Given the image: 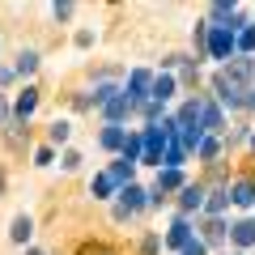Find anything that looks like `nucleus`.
Wrapping results in <instances>:
<instances>
[{
  "mask_svg": "<svg viewBox=\"0 0 255 255\" xmlns=\"http://www.w3.org/2000/svg\"><path fill=\"white\" fill-rule=\"evenodd\" d=\"M221 153V140L217 136H204V145H200V157H217Z\"/></svg>",
  "mask_w": 255,
  "mask_h": 255,
  "instance_id": "26",
  "label": "nucleus"
},
{
  "mask_svg": "<svg viewBox=\"0 0 255 255\" xmlns=\"http://www.w3.org/2000/svg\"><path fill=\"white\" fill-rule=\"evenodd\" d=\"M102 115H107V124H124V119L132 115V102H128L124 94H115V98H111L107 107H102Z\"/></svg>",
  "mask_w": 255,
  "mask_h": 255,
  "instance_id": "8",
  "label": "nucleus"
},
{
  "mask_svg": "<svg viewBox=\"0 0 255 255\" xmlns=\"http://www.w3.org/2000/svg\"><path fill=\"white\" fill-rule=\"evenodd\" d=\"M132 170H136V166H132V162H124V157H119V162H115V166H111V170H107V174H111V179H115V183H119V187H128V183H132Z\"/></svg>",
  "mask_w": 255,
  "mask_h": 255,
  "instance_id": "18",
  "label": "nucleus"
},
{
  "mask_svg": "<svg viewBox=\"0 0 255 255\" xmlns=\"http://www.w3.org/2000/svg\"><path fill=\"white\" fill-rule=\"evenodd\" d=\"M251 149H255V136H251Z\"/></svg>",
  "mask_w": 255,
  "mask_h": 255,
  "instance_id": "36",
  "label": "nucleus"
},
{
  "mask_svg": "<svg viewBox=\"0 0 255 255\" xmlns=\"http://www.w3.org/2000/svg\"><path fill=\"white\" fill-rule=\"evenodd\" d=\"M145 115L157 124V115H162V102H153V98H149V102H145Z\"/></svg>",
  "mask_w": 255,
  "mask_h": 255,
  "instance_id": "29",
  "label": "nucleus"
},
{
  "mask_svg": "<svg viewBox=\"0 0 255 255\" xmlns=\"http://www.w3.org/2000/svg\"><path fill=\"white\" fill-rule=\"evenodd\" d=\"M34 107H38V90H30V85H26V94L17 98L13 115H17V119H30V115H34Z\"/></svg>",
  "mask_w": 255,
  "mask_h": 255,
  "instance_id": "14",
  "label": "nucleus"
},
{
  "mask_svg": "<svg viewBox=\"0 0 255 255\" xmlns=\"http://www.w3.org/2000/svg\"><path fill=\"white\" fill-rule=\"evenodd\" d=\"M124 140H128V132L119 124H107V132H102V149H119L124 153Z\"/></svg>",
  "mask_w": 255,
  "mask_h": 255,
  "instance_id": "16",
  "label": "nucleus"
},
{
  "mask_svg": "<svg viewBox=\"0 0 255 255\" xmlns=\"http://www.w3.org/2000/svg\"><path fill=\"white\" fill-rule=\"evenodd\" d=\"M4 115H9V107H4V94H0V124H4Z\"/></svg>",
  "mask_w": 255,
  "mask_h": 255,
  "instance_id": "33",
  "label": "nucleus"
},
{
  "mask_svg": "<svg viewBox=\"0 0 255 255\" xmlns=\"http://www.w3.org/2000/svg\"><path fill=\"white\" fill-rule=\"evenodd\" d=\"M115 187H119V183L111 179V174H98V179H94V187H90V191H94V196H98V200H107V196H111V191H115Z\"/></svg>",
  "mask_w": 255,
  "mask_h": 255,
  "instance_id": "22",
  "label": "nucleus"
},
{
  "mask_svg": "<svg viewBox=\"0 0 255 255\" xmlns=\"http://www.w3.org/2000/svg\"><path fill=\"white\" fill-rule=\"evenodd\" d=\"M221 73H226L230 81L247 85V81H251V77H255V60H251V55H234V60H230L226 68H221Z\"/></svg>",
  "mask_w": 255,
  "mask_h": 255,
  "instance_id": "5",
  "label": "nucleus"
},
{
  "mask_svg": "<svg viewBox=\"0 0 255 255\" xmlns=\"http://www.w3.org/2000/svg\"><path fill=\"white\" fill-rule=\"evenodd\" d=\"M34 68H38V51H21L17 55V73L26 77V73H34Z\"/></svg>",
  "mask_w": 255,
  "mask_h": 255,
  "instance_id": "23",
  "label": "nucleus"
},
{
  "mask_svg": "<svg viewBox=\"0 0 255 255\" xmlns=\"http://www.w3.org/2000/svg\"><path fill=\"white\" fill-rule=\"evenodd\" d=\"M140 157H145V140H140L136 132H128V140H124V162H132V166H136Z\"/></svg>",
  "mask_w": 255,
  "mask_h": 255,
  "instance_id": "15",
  "label": "nucleus"
},
{
  "mask_svg": "<svg viewBox=\"0 0 255 255\" xmlns=\"http://www.w3.org/2000/svg\"><path fill=\"white\" fill-rule=\"evenodd\" d=\"M179 200H183V209H200V204H204V187H200V183H183V196H179Z\"/></svg>",
  "mask_w": 255,
  "mask_h": 255,
  "instance_id": "13",
  "label": "nucleus"
},
{
  "mask_svg": "<svg viewBox=\"0 0 255 255\" xmlns=\"http://www.w3.org/2000/svg\"><path fill=\"white\" fill-rule=\"evenodd\" d=\"M26 255H43V251H26Z\"/></svg>",
  "mask_w": 255,
  "mask_h": 255,
  "instance_id": "35",
  "label": "nucleus"
},
{
  "mask_svg": "<svg viewBox=\"0 0 255 255\" xmlns=\"http://www.w3.org/2000/svg\"><path fill=\"white\" fill-rule=\"evenodd\" d=\"M234 43H238V55H251V51H255V26L238 30V34H234Z\"/></svg>",
  "mask_w": 255,
  "mask_h": 255,
  "instance_id": "21",
  "label": "nucleus"
},
{
  "mask_svg": "<svg viewBox=\"0 0 255 255\" xmlns=\"http://www.w3.org/2000/svg\"><path fill=\"white\" fill-rule=\"evenodd\" d=\"M221 124H226V119H221V107H213V102H204V111H200V132H204V128H209V132H217Z\"/></svg>",
  "mask_w": 255,
  "mask_h": 255,
  "instance_id": "17",
  "label": "nucleus"
},
{
  "mask_svg": "<svg viewBox=\"0 0 255 255\" xmlns=\"http://www.w3.org/2000/svg\"><path fill=\"white\" fill-rule=\"evenodd\" d=\"M153 102H166V98H174V77L170 73H157L153 77V94H149Z\"/></svg>",
  "mask_w": 255,
  "mask_h": 255,
  "instance_id": "12",
  "label": "nucleus"
},
{
  "mask_svg": "<svg viewBox=\"0 0 255 255\" xmlns=\"http://www.w3.org/2000/svg\"><path fill=\"white\" fill-rule=\"evenodd\" d=\"M140 204H145V191H140V187H136V183H128V187H124V191H119V209H115V217H119V221H124V217H128V213H136V209H140Z\"/></svg>",
  "mask_w": 255,
  "mask_h": 255,
  "instance_id": "6",
  "label": "nucleus"
},
{
  "mask_svg": "<svg viewBox=\"0 0 255 255\" xmlns=\"http://www.w3.org/2000/svg\"><path fill=\"white\" fill-rule=\"evenodd\" d=\"M238 255H243V251H238Z\"/></svg>",
  "mask_w": 255,
  "mask_h": 255,
  "instance_id": "37",
  "label": "nucleus"
},
{
  "mask_svg": "<svg viewBox=\"0 0 255 255\" xmlns=\"http://www.w3.org/2000/svg\"><path fill=\"white\" fill-rule=\"evenodd\" d=\"M30 234H34V221H30V217H17V221H13V230H9L13 243H30Z\"/></svg>",
  "mask_w": 255,
  "mask_h": 255,
  "instance_id": "19",
  "label": "nucleus"
},
{
  "mask_svg": "<svg viewBox=\"0 0 255 255\" xmlns=\"http://www.w3.org/2000/svg\"><path fill=\"white\" fill-rule=\"evenodd\" d=\"M51 13H55V17H60V21H68V17H73V4H55Z\"/></svg>",
  "mask_w": 255,
  "mask_h": 255,
  "instance_id": "31",
  "label": "nucleus"
},
{
  "mask_svg": "<svg viewBox=\"0 0 255 255\" xmlns=\"http://www.w3.org/2000/svg\"><path fill=\"white\" fill-rule=\"evenodd\" d=\"M68 132H73V128L64 124V119H55V124H51V132H47V136H51V145H64V140H68Z\"/></svg>",
  "mask_w": 255,
  "mask_h": 255,
  "instance_id": "24",
  "label": "nucleus"
},
{
  "mask_svg": "<svg viewBox=\"0 0 255 255\" xmlns=\"http://www.w3.org/2000/svg\"><path fill=\"white\" fill-rule=\"evenodd\" d=\"M0 191H4V170H0Z\"/></svg>",
  "mask_w": 255,
  "mask_h": 255,
  "instance_id": "34",
  "label": "nucleus"
},
{
  "mask_svg": "<svg viewBox=\"0 0 255 255\" xmlns=\"http://www.w3.org/2000/svg\"><path fill=\"white\" fill-rule=\"evenodd\" d=\"M226 191H230V200H234L238 209H251V204H255V183L251 179H238L234 187H226Z\"/></svg>",
  "mask_w": 255,
  "mask_h": 255,
  "instance_id": "9",
  "label": "nucleus"
},
{
  "mask_svg": "<svg viewBox=\"0 0 255 255\" xmlns=\"http://www.w3.org/2000/svg\"><path fill=\"white\" fill-rule=\"evenodd\" d=\"M60 162H64V170H77V166H81V153H73V149H68Z\"/></svg>",
  "mask_w": 255,
  "mask_h": 255,
  "instance_id": "28",
  "label": "nucleus"
},
{
  "mask_svg": "<svg viewBox=\"0 0 255 255\" xmlns=\"http://www.w3.org/2000/svg\"><path fill=\"white\" fill-rule=\"evenodd\" d=\"M81 255H115V251H107V247H98V243H94V247L85 243V247H81Z\"/></svg>",
  "mask_w": 255,
  "mask_h": 255,
  "instance_id": "30",
  "label": "nucleus"
},
{
  "mask_svg": "<svg viewBox=\"0 0 255 255\" xmlns=\"http://www.w3.org/2000/svg\"><path fill=\"white\" fill-rule=\"evenodd\" d=\"M230 238H234L238 247H255V221H234V226H230Z\"/></svg>",
  "mask_w": 255,
  "mask_h": 255,
  "instance_id": "11",
  "label": "nucleus"
},
{
  "mask_svg": "<svg viewBox=\"0 0 255 255\" xmlns=\"http://www.w3.org/2000/svg\"><path fill=\"white\" fill-rule=\"evenodd\" d=\"M213 90H217V102H221V107H243V94H247V85L230 81L226 73H217V77H213Z\"/></svg>",
  "mask_w": 255,
  "mask_h": 255,
  "instance_id": "4",
  "label": "nucleus"
},
{
  "mask_svg": "<svg viewBox=\"0 0 255 255\" xmlns=\"http://www.w3.org/2000/svg\"><path fill=\"white\" fill-rule=\"evenodd\" d=\"M226 200H230V191H213L209 200H204V209H209V213H213V217H217V213H221V209H226Z\"/></svg>",
  "mask_w": 255,
  "mask_h": 255,
  "instance_id": "25",
  "label": "nucleus"
},
{
  "mask_svg": "<svg viewBox=\"0 0 255 255\" xmlns=\"http://www.w3.org/2000/svg\"><path fill=\"white\" fill-rule=\"evenodd\" d=\"M183 255H209V247H204V243H200V238H191V243H187V247H183Z\"/></svg>",
  "mask_w": 255,
  "mask_h": 255,
  "instance_id": "27",
  "label": "nucleus"
},
{
  "mask_svg": "<svg viewBox=\"0 0 255 255\" xmlns=\"http://www.w3.org/2000/svg\"><path fill=\"white\" fill-rule=\"evenodd\" d=\"M174 187L183 191V174H179V170H157V187H153V204H162V196H166V191H174Z\"/></svg>",
  "mask_w": 255,
  "mask_h": 255,
  "instance_id": "7",
  "label": "nucleus"
},
{
  "mask_svg": "<svg viewBox=\"0 0 255 255\" xmlns=\"http://www.w3.org/2000/svg\"><path fill=\"white\" fill-rule=\"evenodd\" d=\"M221 238H226V226H221V221H217V217H213V221H209V226H204V238H200V243H204V247H217V243H221Z\"/></svg>",
  "mask_w": 255,
  "mask_h": 255,
  "instance_id": "20",
  "label": "nucleus"
},
{
  "mask_svg": "<svg viewBox=\"0 0 255 255\" xmlns=\"http://www.w3.org/2000/svg\"><path fill=\"white\" fill-rule=\"evenodd\" d=\"M243 107H255V85H247V94H243Z\"/></svg>",
  "mask_w": 255,
  "mask_h": 255,
  "instance_id": "32",
  "label": "nucleus"
},
{
  "mask_svg": "<svg viewBox=\"0 0 255 255\" xmlns=\"http://www.w3.org/2000/svg\"><path fill=\"white\" fill-rule=\"evenodd\" d=\"M149 94H153V73H145V68H136V73L128 77V90H124V98L132 102V107H136V102L145 107V102H149Z\"/></svg>",
  "mask_w": 255,
  "mask_h": 255,
  "instance_id": "2",
  "label": "nucleus"
},
{
  "mask_svg": "<svg viewBox=\"0 0 255 255\" xmlns=\"http://www.w3.org/2000/svg\"><path fill=\"white\" fill-rule=\"evenodd\" d=\"M140 140H145V157H140V162H153V166H162L166 140H170V136L162 132V124H149V128H145V136H140Z\"/></svg>",
  "mask_w": 255,
  "mask_h": 255,
  "instance_id": "3",
  "label": "nucleus"
},
{
  "mask_svg": "<svg viewBox=\"0 0 255 255\" xmlns=\"http://www.w3.org/2000/svg\"><path fill=\"white\" fill-rule=\"evenodd\" d=\"M191 243V226H187V217H174V226H170V234H166V247H187Z\"/></svg>",
  "mask_w": 255,
  "mask_h": 255,
  "instance_id": "10",
  "label": "nucleus"
},
{
  "mask_svg": "<svg viewBox=\"0 0 255 255\" xmlns=\"http://www.w3.org/2000/svg\"><path fill=\"white\" fill-rule=\"evenodd\" d=\"M234 51H238V43H234V34H230V26H209V55H213V60H226L230 64Z\"/></svg>",
  "mask_w": 255,
  "mask_h": 255,
  "instance_id": "1",
  "label": "nucleus"
}]
</instances>
